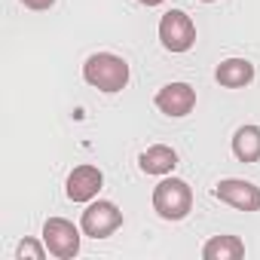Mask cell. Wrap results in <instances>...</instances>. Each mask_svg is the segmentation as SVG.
<instances>
[{
    "mask_svg": "<svg viewBox=\"0 0 260 260\" xmlns=\"http://www.w3.org/2000/svg\"><path fill=\"white\" fill-rule=\"evenodd\" d=\"M83 80L101 92H119L128 83V64L113 52H95L83 64Z\"/></svg>",
    "mask_w": 260,
    "mask_h": 260,
    "instance_id": "1",
    "label": "cell"
},
{
    "mask_svg": "<svg viewBox=\"0 0 260 260\" xmlns=\"http://www.w3.org/2000/svg\"><path fill=\"white\" fill-rule=\"evenodd\" d=\"M153 208L162 220H184L193 208V190L181 178H166L153 190Z\"/></svg>",
    "mask_w": 260,
    "mask_h": 260,
    "instance_id": "2",
    "label": "cell"
},
{
    "mask_svg": "<svg viewBox=\"0 0 260 260\" xmlns=\"http://www.w3.org/2000/svg\"><path fill=\"white\" fill-rule=\"evenodd\" d=\"M119 226H122V211H119L113 202H107V199L92 202V205L83 211V217H80V230H83L89 239H107V236H113Z\"/></svg>",
    "mask_w": 260,
    "mask_h": 260,
    "instance_id": "3",
    "label": "cell"
},
{
    "mask_svg": "<svg viewBox=\"0 0 260 260\" xmlns=\"http://www.w3.org/2000/svg\"><path fill=\"white\" fill-rule=\"evenodd\" d=\"M43 245L49 248L52 257L71 260L80 251V230L71 220H64V217H49L43 223Z\"/></svg>",
    "mask_w": 260,
    "mask_h": 260,
    "instance_id": "4",
    "label": "cell"
},
{
    "mask_svg": "<svg viewBox=\"0 0 260 260\" xmlns=\"http://www.w3.org/2000/svg\"><path fill=\"white\" fill-rule=\"evenodd\" d=\"M159 40L169 52H187L193 43H196V25L187 13L181 10H172L162 16L159 22Z\"/></svg>",
    "mask_w": 260,
    "mask_h": 260,
    "instance_id": "5",
    "label": "cell"
},
{
    "mask_svg": "<svg viewBox=\"0 0 260 260\" xmlns=\"http://www.w3.org/2000/svg\"><path fill=\"white\" fill-rule=\"evenodd\" d=\"M214 196L239 211H260V187L242 178H226L214 187Z\"/></svg>",
    "mask_w": 260,
    "mask_h": 260,
    "instance_id": "6",
    "label": "cell"
},
{
    "mask_svg": "<svg viewBox=\"0 0 260 260\" xmlns=\"http://www.w3.org/2000/svg\"><path fill=\"white\" fill-rule=\"evenodd\" d=\"M156 107L166 113V116H187L193 107H196V89L187 86V83H169L156 92Z\"/></svg>",
    "mask_w": 260,
    "mask_h": 260,
    "instance_id": "7",
    "label": "cell"
},
{
    "mask_svg": "<svg viewBox=\"0 0 260 260\" xmlns=\"http://www.w3.org/2000/svg\"><path fill=\"white\" fill-rule=\"evenodd\" d=\"M101 184H104V175L95 166H77L68 175V184H64L68 187V199L71 202H89V199L98 196Z\"/></svg>",
    "mask_w": 260,
    "mask_h": 260,
    "instance_id": "8",
    "label": "cell"
},
{
    "mask_svg": "<svg viewBox=\"0 0 260 260\" xmlns=\"http://www.w3.org/2000/svg\"><path fill=\"white\" fill-rule=\"evenodd\" d=\"M217 83L226 86V89H242L254 80V64L248 58H226L217 64Z\"/></svg>",
    "mask_w": 260,
    "mask_h": 260,
    "instance_id": "9",
    "label": "cell"
},
{
    "mask_svg": "<svg viewBox=\"0 0 260 260\" xmlns=\"http://www.w3.org/2000/svg\"><path fill=\"white\" fill-rule=\"evenodd\" d=\"M138 166H141L144 175H169L178 166V153L166 144H153L138 156Z\"/></svg>",
    "mask_w": 260,
    "mask_h": 260,
    "instance_id": "10",
    "label": "cell"
},
{
    "mask_svg": "<svg viewBox=\"0 0 260 260\" xmlns=\"http://www.w3.org/2000/svg\"><path fill=\"white\" fill-rule=\"evenodd\" d=\"M233 153L239 162H260V125H242L233 135Z\"/></svg>",
    "mask_w": 260,
    "mask_h": 260,
    "instance_id": "11",
    "label": "cell"
},
{
    "mask_svg": "<svg viewBox=\"0 0 260 260\" xmlns=\"http://www.w3.org/2000/svg\"><path fill=\"white\" fill-rule=\"evenodd\" d=\"M205 260H239L245 257V242L239 236H211L202 248Z\"/></svg>",
    "mask_w": 260,
    "mask_h": 260,
    "instance_id": "12",
    "label": "cell"
},
{
    "mask_svg": "<svg viewBox=\"0 0 260 260\" xmlns=\"http://www.w3.org/2000/svg\"><path fill=\"white\" fill-rule=\"evenodd\" d=\"M46 251H49L46 245H40V242H34V239H25V242H19L16 257H19V260H25V257H31V260H43Z\"/></svg>",
    "mask_w": 260,
    "mask_h": 260,
    "instance_id": "13",
    "label": "cell"
},
{
    "mask_svg": "<svg viewBox=\"0 0 260 260\" xmlns=\"http://www.w3.org/2000/svg\"><path fill=\"white\" fill-rule=\"evenodd\" d=\"M22 4H25L28 10H37V13H40V10H49L55 0H22Z\"/></svg>",
    "mask_w": 260,
    "mask_h": 260,
    "instance_id": "14",
    "label": "cell"
},
{
    "mask_svg": "<svg viewBox=\"0 0 260 260\" xmlns=\"http://www.w3.org/2000/svg\"><path fill=\"white\" fill-rule=\"evenodd\" d=\"M138 4H144V7H159L162 0H138Z\"/></svg>",
    "mask_w": 260,
    "mask_h": 260,
    "instance_id": "15",
    "label": "cell"
},
{
    "mask_svg": "<svg viewBox=\"0 0 260 260\" xmlns=\"http://www.w3.org/2000/svg\"><path fill=\"white\" fill-rule=\"evenodd\" d=\"M202 4H214V0H202Z\"/></svg>",
    "mask_w": 260,
    "mask_h": 260,
    "instance_id": "16",
    "label": "cell"
}]
</instances>
